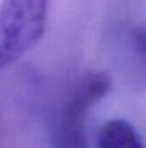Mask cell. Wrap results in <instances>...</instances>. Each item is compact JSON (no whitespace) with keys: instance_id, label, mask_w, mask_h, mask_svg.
Here are the masks:
<instances>
[{"instance_id":"6da1fadb","label":"cell","mask_w":146,"mask_h":148,"mask_svg":"<svg viewBox=\"0 0 146 148\" xmlns=\"http://www.w3.org/2000/svg\"><path fill=\"white\" fill-rule=\"evenodd\" d=\"M50 0H1L0 69L33 49L45 36Z\"/></svg>"},{"instance_id":"7a4b0ae2","label":"cell","mask_w":146,"mask_h":148,"mask_svg":"<svg viewBox=\"0 0 146 148\" xmlns=\"http://www.w3.org/2000/svg\"><path fill=\"white\" fill-rule=\"evenodd\" d=\"M112 81L105 72L85 75L63 105L53 134V148H89L86 122L90 111L110 91Z\"/></svg>"},{"instance_id":"3957f363","label":"cell","mask_w":146,"mask_h":148,"mask_svg":"<svg viewBox=\"0 0 146 148\" xmlns=\"http://www.w3.org/2000/svg\"><path fill=\"white\" fill-rule=\"evenodd\" d=\"M96 148H145L136 130L126 119L105 121L96 134Z\"/></svg>"}]
</instances>
